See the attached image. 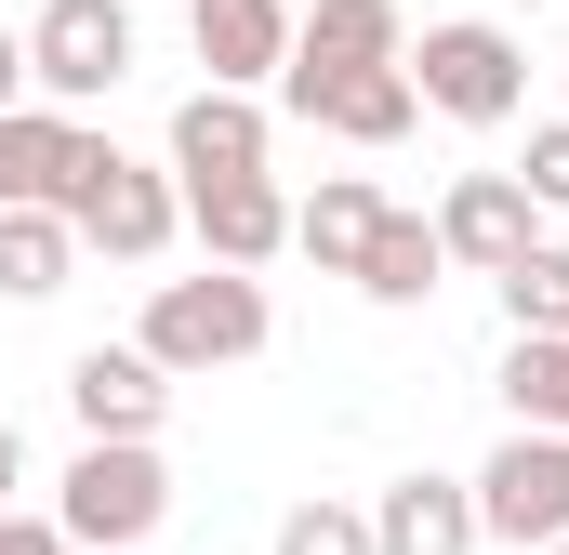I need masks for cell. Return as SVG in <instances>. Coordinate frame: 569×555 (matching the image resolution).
Here are the masks:
<instances>
[{
	"mask_svg": "<svg viewBox=\"0 0 569 555\" xmlns=\"http://www.w3.org/2000/svg\"><path fill=\"white\" fill-rule=\"evenodd\" d=\"M146 357L186 384V371H239L252 344H266V278L252 265H199V278H159L146 291Z\"/></svg>",
	"mask_w": 569,
	"mask_h": 555,
	"instance_id": "obj_1",
	"label": "cell"
},
{
	"mask_svg": "<svg viewBox=\"0 0 569 555\" xmlns=\"http://www.w3.org/2000/svg\"><path fill=\"white\" fill-rule=\"evenodd\" d=\"M67 225H80V252H107V265H159L172 252V225H186V185L172 172H146L120 159L107 133H80V172H67V199H53Z\"/></svg>",
	"mask_w": 569,
	"mask_h": 555,
	"instance_id": "obj_2",
	"label": "cell"
},
{
	"mask_svg": "<svg viewBox=\"0 0 569 555\" xmlns=\"http://www.w3.org/2000/svg\"><path fill=\"white\" fill-rule=\"evenodd\" d=\"M398 67H411V93H425L437 120H477V133L530 107V53H517V27H490V13H450V27H425Z\"/></svg>",
	"mask_w": 569,
	"mask_h": 555,
	"instance_id": "obj_3",
	"label": "cell"
},
{
	"mask_svg": "<svg viewBox=\"0 0 569 555\" xmlns=\"http://www.w3.org/2000/svg\"><path fill=\"white\" fill-rule=\"evenodd\" d=\"M172 516V476H159V436H80L67 490H53V529L93 555V543H146Z\"/></svg>",
	"mask_w": 569,
	"mask_h": 555,
	"instance_id": "obj_4",
	"label": "cell"
},
{
	"mask_svg": "<svg viewBox=\"0 0 569 555\" xmlns=\"http://www.w3.org/2000/svg\"><path fill=\"white\" fill-rule=\"evenodd\" d=\"M569 529V436L557 423H517L490 463H477V543H557Z\"/></svg>",
	"mask_w": 569,
	"mask_h": 555,
	"instance_id": "obj_5",
	"label": "cell"
},
{
	"mask_svg": "<svg viewBox=\"0 0 569 555\" xmlns=\"http://www.w3.org/2000/svg\"><path fill=\"white\" fill-rule=\"evenodd\" d=\"M27 80H40L53 107H107V93L133 80V13H120V0H40Z\"/></svg>",
	"mask_w": 569,
	"mask_h": 555,
	"instance_id": "obj_6",
	"label": "cell"
},
{
	"mask_svg": "<svg viewBox=\"0 0 569 555\" xmlns=\"http://www.w3.org/2000/svg\"><path fill=\"white\" fill-rule=\"evenodd\" d=\"M279 93H291V120H318V133H345V145H398L425 120L411 67H279Z\"/></svg>",
	"mask_w": 569,
	"mask_h": 555,
	"instance_id": "obj_7",
	"label": "cell"
},
{
	"mask_svg": "<svg viewBox=\"0 0 569 555\" xmlns=\"http://www.w3.org/2000/svg\"><path fill=\"white\" fill-rule=\"evenodd\" d=\"M186 225H199L212 265H266V252H291L279 172H186Z\"/></svg>",
	"mask_w": 569,
	"mask_h": 555,
	"instance_id": "obj_8",
	"label": "cell"
},
{
	"mask_svg": "<svg viewBox=\"0 0 569 555\" xmlns=\"http://www.w3.org/2000/svg\"><path fill=\"white\" fill-rule=\"evenodd\" d=\"M67 411H80V436H159L172 371H159L146 344H80V357H67Z\"/></svg>",
	"mask_w": 569,
	"mask_h": 555,
	"instance_id": "obj_9",
	"label": "cell"
},
{
	"mask_svg": "<svg viewBox=\"0 0 569 555\" xmlns=\"http://www.w3.org/2000/svg\"><path fill=\"white\" fill-rule=\"evenodd\" d=\"M530 212H543V199H530L517 172H463V185L437 199V239H450V265L503 278V265H517V252H530Z\"/></svg>",
	"mask_w": 569,
	"mask_h": 555,
	"instance_id": "obj_10",
	"label": "cell"
},
{
	"mask_svg": "<svg viewBox=\"0 0 569 555\" xmlns=\"http://www.w3.org/2000/svg\"><path fill=\"white\" fill-rule=\"evenodd\" d=\"M371 555H477V476H398L371 503Z\"/></svg>",
	"mask_w": 569,
	"mask_h": 555,
	"instance_id": "obj_11",
	"label": "cell"
},
{
	"mask_svg": "<svg viewBox=\"0 0 569 555\" xmlns=\"http://www.w3.org/2000/svg\"><path fill=\"white\" fill-rule=\"evenodd\" d=\"M266 107L239 93V80H199L186 107H172V172H266Z\"/></svg>",
	"mask_w": 569,
	"mask_h": 555,
	"instance_id": "obj_12",
	"label": "cell"
},
{
	"mask_svg": "<svg viewBox=\"0 0 569 555\" xmlns=\"http://www.w3.org/2000/svg\"><path fill=\"white\" fill-rule=\"evenodd\" d=\"M186 27H199V67L239 93L291 67V0H186Z\"/></svg>",
	"mask_w": 569,
	"mask_h": 555,
	"instance_id": "obj_13",
	"label": "cell"
},
{
	"mask_svg": "<svg viewBox=\"0 0 569 555\" xmlns=\"http://www.w3.org/2000/svg\"><path fill=\"white\" fill-rule=\"evenodd\" d=\"M398 53H411L398 0H305L291 13V67H398Z\"/></svg>",
	"mask_w": 569,
	"mask_h": 555,
	"instance_id": "obj_14",
	"label": "cell"
},
{
	"mask_svg": "<svg viewBox=\"0 0 569 555\" xmlns=\"http://www.w3.org/2000/svg\"><path fill=\"white\" fill-rule=\"evenodd\" d=\"M67 265H80V225L53 199H0V291L40 304V291H67Z\"/></svg>",
	"mask_w": 569,
	"mask_h": 555,
	"instance_id": "obj_15",
	"label": "cell"
},
{
	"mask_svg": "<svg viewBox=\"0 0 569 555\" xmlns=\"http://www.w3.org/2000/svg\"><path fill=\"white\" fill-rule=\"evenodd\" d=\"M67 172H80L67 107H0V199H67Z\"/></svg>",
	"mask_w": 569,
	"mask_h": 555,
	"instance_id": "obj_16",
	"label": "cell"
},
{
	"mask_svg": "<svg viewBox=\"0 0 569 555\" xmlns=\"http://www.w3.org/2000/svg\"><path fill=\"white\" fill-rule=\"evenodd\" d=\"M437 265H450V239H437L425 212H385V225H371V252H358V291H371V304H425Z\"/></svg>",
	"mask_w": 569,
	"mask_h": 555,
	"instance_id": "obj_17",
	"label": "cell"
},
{
	"mask_svg": "<svg viewBox=\"0 0 569 555\" xmlns=\"http://www.w3.org/2000/svg\"><path fill=\"white\" fill-rule=\"evenodd\" d=\"M371 225H385V199L358 185V172H331L305 212H291V252H318L331 278H358V252H371Z\"/></svg>",
	"mask_w": 569,
	"mask_h": 555,
	"instance_id": "obj_18",
	"label": "cell"
},
{
	"mask_svg": "<svg viewBox=\"0 0 569 555\" xmlns=\"http://www.w3.org/2000/svg\"><path fill=\"white\" fill-rule=\"evenodd\" d=\"M503 411L569 436V331H517V344H503Z\"/></svg>",
	"mask_w": 569,
	"mask_h": 555,
	"instance_id": "obj_19",
	"label": "cell"
},
{
	"mask_svg": "<svg viewBox=\"0 0 569 555\" xmlns=\"http://www.w3.org/2000/svg\"><path fill=\"white\" fill-rule=\"evenodd\" d=\"M503 317H517V331H569V239H530V252L503 265Z\"/></svg>",
	"mask_w": 569,
	"mask_h": 555,
	"instance_id": "obj_20",
	"label": "cell"
},
{
	"mask_svg": "<svg viewBox=\"0 0 569 555\" xmlns=\"http://www.w3.org/2000/svg\"><path fill=\"white\" fill-rule=\"evenodd\" d=\"M279 555H371V516H358V503H291Z\"/></svg>",
	"mask_w": 569,
	"mask_h": 555,
	"instance_id": "obj_21",
	"label": "cell"
},
{
	"mask_svg": "<svg viewBox=\"0 0 569 555\" xmlns=\"http://www.w3.org/2000/svg\"><path fill=\"white\" fill-rule=\"evenodd\" d=\"M517 185H530L543 212H569V120H543V133H530V159H517Z\"/></svg>",
	"mask_w": 569,
	"mask_h": 555,
	"instance_id": "obj_22",
	"label": "cell"
},
{
	"mask_svg": "<svg viewBox=\"0 0 569 555\" xmlns=\"http://www.w3.org/2000/svg\"><path fill=\"white\" fill-rule=\"evenodd\" d=\"M0 555H80V543H67L53 516H13V503H0Z\"/></svg>",
	"mask_w": 569,
	"mask_h": 555,
	"instance_id": "obj_23",
	"label": "cell"
},
{
	"mask_svg": "<svg viewBox=\"0 0 569 555\" xmlns=\"http://www.w3.org/2000/svg\"><path fill=\"white\" fill-rule=\"evenodd\" d=\"M0 107H27V27H0Z\"/></svg>",
	"mask_w": 569,
	"mask_h": 555,
	"instance_id": "obj_24",
	"label": "cell"
},
{
	"mask_svg": "<svg viewBox=\"0 0 569 555\" xmlns=\"http://www.w3.org/2000/svg\"><path fill=\"white\" fill-rule=\"evenodd\" d=\"M13 490H27V450H13V423H0V503H13Z\"/></svg>",
	"mask_w": 569,
	"mask_h": 555,
	"instance_id": "obj_25",
	"label": "cell"
},
{
	"mask_svg": "<svg viewBox=\"0 0 569 555\" xmlns=\"http://www.w3.org/2000/svg\"><path fill=\"white\" fill-rule=\"evenodd\" d=\"M93 555H133V543H93Z\"/></svg>",
	"mask_w": 569,
	"mask_h": 555,
	"instance_id": "obj_26",
	"label": "cell"
},
{
	"mask_svg": "<svg viewBox=\"0 0 569 555\" xmlns=\"http://www.w3.org/2000/svg\"><path fill=\"white\" fill-rule=\"evenodd\" d=\"M543 555H569V529H557V543H543Z\"/></svg>",
	"mask_w": 569,
	"mask_h": 555,
	"instance_id": "obj_27",
	"label": "cell"
}]
</instances>
